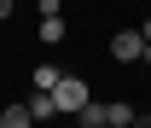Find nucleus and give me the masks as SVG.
Returning a JSON list of instances; mask_svg holds the SVG:
<instances>
[{
    "mask_svg": "<svg viewBox=\"0 0 151 128\" xmlns=\"http://www.w3.org/2000/svg\"><path fill=\"white\" fill-rule=\"evenodd\" d=\"M111 58H116V64L145 58V41H139V29H116V35H111Z\"/></svg>",
    "mask_w": 151,
    "mask_h": 128,
    "instance_id": "obj_2",
    "label": "nucleus"
},
{
    "mask_svg": "<svg viewBox=\"0 0 151 128\" xmlns=\"http://www.w3.org/2000/svg\"><path fill=\"white\" fill-rule=\"evenodd\" d=\"M139 41H145V53H151V18H145V23H139Z\"/></svg>",
    "mask_w": 151,
    "mask_h": 128,
    "instance_id": "obj_9",
    "label": "nucleus"
},
{
    "mask_svg": "<svg viewBox=\"0 0 151 128\" xmlns=\"http://www.w3.org/2000/svg\"><path fill=\"white\" fill-rule=\"evenodd\" d=\"M23 111H29V116H35V122H52V116H58V105H52V93H29V99H23Z\"/></svg>",
    "mask_w": 151,
    "mask_h": 128,
    "instance_id": "obj_3",
    "label": "nucleus"
},
{
    "mask_svg": "<svg viewBox=\"0 0 151 128\" xmlns=\"http://www.w3.org/2000/svg\"><path fill=\"white\" fill-rule=\"evenodd\" d=\"M0 128H35V116H29L23 105H6L0 111Z\"/></svg>",
    "mask_w": 151,
    "mask_h": 128,
    "instance_id": "obj_5",
    "label": "nucleus"
},
{
    "mask_svg": "<svg viewBox=\"0 0 151 128\" xmlns=\"http://www.w3.org/2000/svg\"><path fill=\"white\" fill-rule=\"evenodd\" d=\"M41 41H47V47L64 41V18H41Z\"/></svg>",
    "mask_w": 151,
    "mask_h": 128,
    "instance_id": "obj_7",
    "label": "nucleus"
},
{
    "mask_svg": "<svg viewBox=\"0 0 151 128\" xmlns=\"http://www.w3.org/2000/svg\"><path fill=\"white\" fill-rule=\"evenodd\" d=\"M145 58H151V53H145Z\"/></svg>",
    "mask_w": 151,
    "mask_h": 128,
    "instance_id": "obj_13",
    "label": "nucleus"
},
{
    "mask_svg": "<svg viewBox=\"0 0 151 128\" xmlns=\"http://www.w3.org/2000/svg\"><path fill=\"white\" fill-rule=\"evenodd\" d=\"M12 12H18V0H0V18H12Z\"/></svg>",
    "mask_w": 151,
    "mask_h": 128,
    "instance_id": "obj_10",
    "label": "nucleus"
},
{
    "mask_svg": "<svg viewBox=\"0 0 151 128\" xmlns=\"http://www.w3.org/2000/svg\"><path fill=\"white\" fill-rule=\"evenodd\" d=\"M41 6V18H58V12H64V0H35Z\"/></svg>",
    "mask_w": 151,
    "mask_h": 128,
    "instance_id": "obj_8",
    "label": "nucleus"
},
{
    "mask_svg": "<svg viewBox=\"0 0 151 128\" xmlns=\"http://www.w3.org/2000/svg\"><path fill=\"white\" fill-rule=\"evenodd\" d=\"M76 128H93V122H81V116H76Z\"/></svg>",
    "mask_w": 151,
    "mask_h": 128,
    "instance_id": "obj_12",
    "label": "nucleus"
},
{
    "mask_svg": "<svg viewBox=\"0 0 151 128\" xmlns=\"http://www.w3.org/2000/svg\"><path fill=\"white\" fill-rule=\"evenodd\" d=\"M128 122H134V105L111 99V105H105V128H128Z\"/></svg>",
    "mask_w": 151,
    "mask_h": 128,
    "instance_id": "obj_4",
    "label": "nucleus"
},
{
    "mask_svg": "<svg viewBox=\"0 0 151 128\" xmlns=\"http://www.w3.org/2000/svg\"><path fill=\"white\" fill-rule=\"evenodd\" d=\"M29 82H35L41 93H52V88H58V70H52V64H35V76H29Z\"/></svg>",
    "mask_w": 151,
    "mask_h": 128,
    "instance_id": "obj_6",
    "label": "nucleus"
},
{
    "mask_svg": "<svg viewBox=\"0 0 151 128\" xmlns=\"http://www.w3.org/2000/svg\"><path fill=\"white\" fill-rule=\"evenodd\" d=\"M128 128H151V111H145V116H134V122H128Z\"/></svg>",
    "mask_w": 151,
    "mask_h": 128,
    "instance_id": "obj_11",
    "label": "nucleus"
},
{
    "mask_svg": "<svg viewBox=\"0 0 151 128\" xmlns=\"http://www.w3.org/2000/svg\"><path fill=\"white\" fill-rule=\"evenodd\" d=\"M87 99H93V88H87L81 76H58V88H52V105H58V111L81 116V111H87Z\"/></svg>",
    "mask_w": 151,
    "mask_h": 128,
    "instance_id": "obj_1",
    "label": "nucleus"
}]
</instances>
